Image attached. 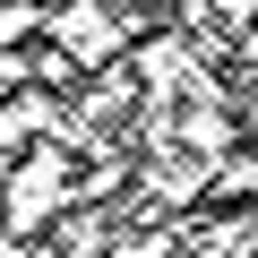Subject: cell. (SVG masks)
Returning a JSON list of instances; mask_svg holds the SVG:
<instances>
[{
  "mask_svg": "<svg viewBox=\"0 0 258 258\" xmlns=\"http://www.w3.org/2000/svg\"><path fill=\"white\" fill-rule=\"evenodd\" d=\"M52 18H35V9H0V52H9V43H26V35H43Z\"/></svg>",
  "mask_w": 258,
  "mask_h": 258,
  "instance_id": "1",
  "label": "cell"
}]
</instances>
